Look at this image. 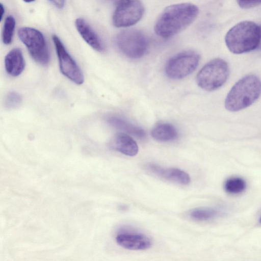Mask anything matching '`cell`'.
<instances>
[{
    "mask_svg": "<svg viewBox=\"0 0 261 261\" xmlns=\"http://www.w3.org/2000/svg\"><path fill=\"white\" fill-rule=\"evenodd\" d=\"M258 49H261V40H260V44H259V47H258Z\"/></svg>",
    "mask_w": 261,
    "mask_h": 261,
    "instance_id": "26",
    "label": "cell"
},
{
    "mask_svg": "<svg viewBox=\"0 0 261 261\" xmlns=\"http://www.w3.org/2000/svg\"><path fill=\"white\" fill-rule=\"evenodd\" d=\"M16 21L12 15L8 16L4 22L2 32V40L6 45L11 43L15 31Z\"/></svg>",
    "mask_w": 261,
    "mask_h": 261,
    "instance_id": "19",
    "label": "cell"
},
{
    "mask_svg": "<svg viewBox=\"0 0 261 261\" xmlns=\"http://www.w3.org/2000/svg\"><path fill=\"white\" fill-rule=\"evenodd\" d=\"M75 25L81 37L91 47L99 52L105 50L104 44L100 37L85 20L77 18Z\"/></svg>",
    "mask_w": 261,
    "mask_h": 261,
    "instance_id": "12",
    "label": "cell"
},
{
    "mask_svg": "<svg viewBox=\"0 0 261 261\" xmlns=\"http://www.w3.org/2000/svg\"><path fill=\"white\" fill-rule=\"evenodd\" d=\"M53 40L58 57L61 72L76 84H82L84 81V77L79 66L68 53L57 36L53 35Z\"/></svg>",
    "mask_w": 261,
    "mask_h": 261,
    "instance_id": "9",
    "label": "cell"
},
{
    "mask_svg": "<svg viewBox=\"0 0 261 261\" xmlns=\"http://www.w3.org/2000/svg\"><path fill=\"white\" fill-rule=\"evenodd\" d=\"M108 1H110L111 2H114V3H117L120 0H108Z\"/></svg>",
    "mask_w": 261,
    "mask_h": 261,
    "instance_id": "25",
    "label": "cell"
},
{
    "mask_svg": "<svg viewBox=\"0 0 261 261\" xmlns=\"http://www.w3.org/2000/svg\"><path fill=\"white\" fill-rule=\"evenodd\" d=\"M146 168L155 175L176 184L187 185L191 182L189 174L178 168H165L154 164H148Z\"/></svg>",
    "mask_w": 261,
    "mask_h": 261,
    "instance_id": "10",
    "label": "cell"
},
{
    "mask_svg": "<svg viewBox=\"0 0 261 261\" xmlns=\"http://www.w3.org/2000/svg\"><path fill=\"white\" fill-rule=\"evenodd\" d=\"M59 9H62L65 5V0H48Z\"/></svg>",
    "mask_w": 261,
    "mask_h": 261,
    "instance_id": "22",
    "label": "cell"
},
{
    "mask_svg": "<svg viewBox=\"0 0 261 261\" xmlns=\"http://www.w3.org/2000/svg\"><path fill=\"white\" fill-rule=\"evenodd\" d=\"M23 1L26 3H31V2L35 1V0H23Z\"/></svg>",
    "mask_w": 261,
    "mask_h": 261,
    "instance_id": "24",
    "label": "cell"
},
{
    "mask_svg": "<svg viewBox=\"0 0 261 261\" xmlns=\"http://www.w3.org/2000/svg\"><path fill=\"white\" fill-rule=\"evenodd\" d=\"M17 34L36 62L43 65L48 63L49 52L45 39L41 32L32 28L22 27L18 30Z\"/></svg>",
    "mask_w": 261,
    "mask_h": 261,
    "instance_id": "6",
    "label": "cell"
},
{
    "mask_svg": "<svg viewBox=\"0 0 261 261\" xmlns=\"http://www.w3.org/2000/svg\"><path fill=\"white\" fill-rule=\"evenodd\" d=\"M151 135L157 141L168 142L176 139L178 137V133L176 128L171 124L161 123L152 128Z\"/></svg>",
    "mask_w": 261,
    "mask_h": 261,
    "instance_id": "16",
    "label": "cell"
},
{
    "mask_svg": "<svg viewBox=\"0 0 261 261\" xmlns=\"http://www.w3.org/2000/svg\"><path fill=\"white\" fill-rule=\"evenodd\" d=\"M229 67L224 60L216 58L207 63L199 71L196 82L206 91H214L223 86L229 75Z\"/></svg>",
    "mask_w": 261,
    "mask_h": 261,
    "instance_id": "4",
    "label": "cell"
},
{
    "mask_svg": "<svg viewBox=\"0 0 261 261\" xmlns=\"http://www.w3.org/2000/svg\"><path fill=\"white\" fill-rule=\"evenodd\" d=\"M259 223L261 224V216H260L259 220H258Z\"/></svg>",
    "mask_w": 261,
    "mask_h": 261,
    "instance_id": "27",
    "label": "cell"
},
{
    "mask_svg": "<svg viewBox=\"0 0 261 261\" xmlns=\"http://www.w3.org/2000/svg\"><path fill=\"white\" fill-rule=\"evenodd\" d=\"M238 4L242 8L247 9L261 4V0H237Z\"/></svg>",
    "mask_w": 261,
    "mask_h": 261,
    "instance_id": "21",
    "label": "cell"
},
{
    "mask_svg": "<svg viewBox=\"0 0 261 261\" xmlns=\"http://www.w3.org/2000/svg\"><path fill=\"white\" fill-rule=\"evenodd\" d=\"M5 69L9 75L17 76L23 71L25 61L22 51L19 48L11 50L5 58Z\"/></svg>",
    "mask_w": 261,
    "mask_h": 261,
    "instance_id": "14",
    "label": "cell"
},
{
    "mask_svg": "<svg viewBox=\"0 0 261 261\" xmlns=\"http://www.w3.org/2000/svg\"><path fill=\"white\" fill-rule=\"evenodd\" d=\"M110 146L113 149L130 156L136 155L139 150L136 141L125 133L116 135L110 141Z\"/></svg>",
    "mask_w": 261,
    "mask_h": 261,
    "instance_id": "13",
    "label": "cell"
},
{
    "mask_svg": "<svg viewBox=\"0 0 261 261\" xmlns=\"http://www.w3.org/2000/svg\"><path fill=\"white\" fill-rule=\"evenodd\" d=\"M220 214V212L215 208L198 207L192 210L190 213V216L195 221H204L213 219Z\"/></svg>",
    "mask_w": 261,
    "mask_h": 261,
    "instance_id": "17",
    "label": "cell"
},
{
    "mask_svg": "<svg viewBox=\"0 0 261 261\" xmlns=\"http://www.w3.org/2000/svg\"><path fill=\"white\" fill-rule=\"evenodd\" d=\"M246 188V182L242 178L232 177L227 179L224 183L225 190L232 194L243 192Z\"/></svg>",
    "mask_w": 261,
    "mask_h": 261,
    "instance_id": "18",
    "label": "cell"
},
{
    "mask_svg": "<svg viewBox=\"0 0 261 261\" xmlns=\"http://www.w3.org/2000/svg\"><path fill=\"white\" fill-rule=\"evenodd\" d=\"M116 241L121 247L133 250L147 249L152 245L147 236L140 233H120L117 235Z\"/></svg>",
    "mask_w": 261,
    "mask_h": 261,
    "instance_id": "11",
    "label": "cell"
},
{
    "mask_svg": "<svg viewBox=\"0 0 261 261\" xmlns=\"http://www.w3.org/2000/svg\"><path fill=\"white\" fill-rule=\"evenodd\" d=\"M22 102V97L20 94L16 92H9L4 100L5 107L9 109L16 108L19 107Z\"/></svg>",
    "mask_w": 261,
    "mask_h": 261,
    "instance_id": "20",
    "label": "cell"
},
{
    "mask_svg": "<svg viewBox=\"0 0 261 261\" xmlns=\"http://www.w3.org/2000/svg\"><path fill=\"white\" fill-rule=\"evenodd\" d=\"M260 94V79L255 75H246L229 91L225 100V108L231 112L240 111L253 103Z\"/></svg>",
    "mask_w": 261,
    "mask_h": 261,
    "instance_id": "3",
    "label": "cell"
},
{
    "mask_svg": "<svg viewBox=\"0 0 261 261\" xmlns=\"http://www.w3.org/2000/svg\"><path fill=\"white\" fill-rule=\"evenodd\" d=\"M199 60V55L195 51L180 53L171 58L166 63V74L171 79H183L195 70Z\"/></svg>",
    "mask_w": 261,
    "mask_h": 261,
    "instance_id": "7",
    "label": "cell"
},
{
    "mask_svg": "<svg viewBox=\"0 0 261 261\" xmlns=\"http://www.w3.org/2000/svg\"><path fill=\"white\" fill-rule=\"evenodd\" d=\"M261 40V26L254 22L238 23L227 33L225 41L229 50L240 54L258 49Z\"/></svg>",
    "mask_w": 261,
    "mask_h": 261,
    "instance_id": "2",
    "label": "cell"
},
{
    "mask_svg": "<svg viewBox=\"0 0 261 261\" xmlns=\"http://www.w3.org/2000/svg\"><path fill=\"white\" fill-rule=\"evenodd\" d=\"M0 8H1V10H0V11H1V20H2L3 15L5 13V8L2 4H1Z\"/></svg>",
    "mask_w": 261,
    "mask_h": 261,
    "instance_id": "23",
    "label": "cell"
},
{
    "mask_svg": "<svg viewBox=\"0 0 261 261\" xmlns=\"http://www.w3.org/2000/svg\"><path fill=\"white\" fill-rule=\"evenodd\" d=\"M107 121L112 126L135 137L140 139H143L146 137V134L143 129L123 118L115 116H110L107 118Z\"/></svg>",
    "mask_w": 261,
    "mask_h": 261,
    "instance_id": "15",
    "label": "cell"
},
{
    "mask_svg": "<svg viewBox=\"0 0 261 261\" xmlns=\"http://www.w3.org/2000/svg\"><path fill=\"white\" fill-rule=\"evenodd\" d=\"M120 51L131 59H139L146 53L148 47L147 37L136 29H127L119 32L115 37Z\"/></svg>",
    "mask_w": 261,
    "mask_h": 261,
    "instance_id": "5",
    "label": "cell"
},
{
    "mask_svg": "<svg viewBox=\"0 0 261 261\" xmlns=\"http://www.w3.org/2000/svg\"><path fill=\"white\" fill-rule=\"evenodd\" d=\"M198 7L189 3L174 4L166 7L161 13L154 25L156 35L168 39L190 25L197 18Z\"/></svg>",
    "mask_w": 261,
    "mask_h": 261,
    "instance_id": "1",
    "label": "cell"
},
{
    "mask_svg": "<svg viewBox=\"0 0 261 261\" xmlns=\"http://www.w3.org/2000/svg\"><path fill=\"white\" fill-rule=\"evenodd\" d=\"M144 12V7L140 0H120L113 15V23L117 28L133 25L141 19Z\"/></svg>",
    "mask_w": 261,
    "mask_h": 261,
    "instance_id": "8",
    "label": "cell"
}]
</instances>
